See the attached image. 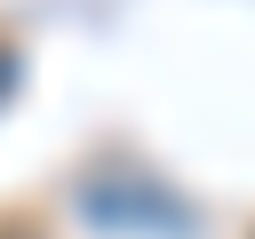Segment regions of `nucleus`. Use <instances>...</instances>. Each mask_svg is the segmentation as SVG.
I'll return each instance as SVG.
<instances>
[{
  "label": "nucleus",
  "instance_id": "f257e3e1",
  "mask_svg": "<svg viewBox=\"0 0 255 239\" xmlns=\"http://www.w3.org/2000/svg\"><path fill=\"white\" fill-rule=\"evenodd\" d=\"M16 80H24V64H16V48H8V40H0V104H8V96H16Z\"/></svg>",
  "mask_w": 255,
  "mask_h": 239
}]
</instances>
